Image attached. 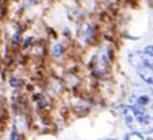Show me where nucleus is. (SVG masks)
I'll list each match as a JSON object with an SVG mask.
<instances>
[{
    "instance_id": "20e7f679",
    "label": "nucleus",
    "mask_w": 153,
    "mask_h": 140,
    "mask_svg": "<svg viewBox=\"0 0 153 140\" xmlns=\"http://www.w3.org/2000/svg\"><path fill=\"white\" fill-rule=\"evenodd\" d=\"M124 140H146L143 133L141 131H137V130H131L130 133H127L124 136Z\"/></svg>"
},
{
    "instance_id": "423d86ee",
    "label": "nucleus",
    "mask_w": 153,
    "mask_h": 140,
    "mask_svg": "<svg viewBox=\"0 0 153 140\" xmlns=\"http://www.w3.org/2000/svg\"><path fill=\"white\" fill-rule=\"evenodd\" d=\"M141 50L144 51V54H146V56H149V57L153 58V44H147V45L143 47Z\"/></svg>"
},
{
    "instance_id": "7ed1b4c3",
    "label": "nucleus",
    "mask_w": 153,
    "mask_h": 140,
    "mask_svg": "<svg viewBox=\"0 0 153 140\" xmlns=\"http://www.w3.org/2000/svg\"><path fill=\"white\" fill-rule=\"evenodd\" d=\"M64 54H66V47H64V44L57 42V44H54V45L51 47V56L54 58H61Z\"/></svg>"
},
{
    "instance_id": "0eeeda50",
    "label": "nucleus",
    "mask_w": 153,
    "mask_h": 140,
    "mask_svg": "<svg viewBox=\"0 0 153 140\" xmlns=\"http://www.w3.org/2000/svg\"><path fill=\"white\" fill-rule=\"evenodd\" d=\"M9 83H10L12 88H21V86H22V80H21V79H16V77H10Z\"/></svg>"
},
{
    "instance_id": "1a4fd4ad",
    "label": "nucleus",
    "mask_w": 153,
    "mask_h": 140,
    "mask_svg": "<svg viewBox=\"0 0 153 140\" xmlns=\"http://www.w3.org/2000/svg\"><path fill=\"white\" fill-rule=\"evenodd\" d=\"M106 140H117V139H106Z\"/></svg>"
},
{
    "instance_id": "f03ea898",
    "label": "nucleus",
    "mask_w": 153,
    "mask_h": 140,
    "mask_svg": "<svg viewBox=\"0 0 153 140\" xmlns=\"http://www.w3.org/2000/svg\"><path fill=\"white\" fill-rule=\"evenodd\" d=\"M139 131L144 134H152L153 133V117L146 114L139 120Z\"/></svg>"
},
{
    "instance_id": "f257e3e1",
    "label": "nucleus",
    "mask_w": 153,
    "mask_h": 140,
    "mask_svg": "<svg viewBox=\"0 0 153 140\" xmlns=\"http://www.w3.org/2000/svg\"><path fill=\"white\" fill-rule=\"evenodd\" d=\"M136 74L139 76L143 85L146 86H153V66L149 63H143L139 67H136Z\"/></svg>"
},
{
    "instance_id": "39448f33",
    "label": "nucleus",
    "mask_w": 153,
    "mask_h": 140,
    "mask_svg": "<svg viewBox=\"0 0 153 140\" xmlns=\"http://www.w3.org/2000/svg\"><path fill=\"white\" fill-rule=\"evenodd\" d=\"M34 99L36 101V104H38V106L39 108H44V106H47V99H45V96L42 95V93H36L35 96H34Z\"/></svg>"
},
{
    "instance_id": "6e6552de",
    "label": "nucleus",
    "mask_w": 153,
    "mask_h": 140,
    "mask_svg": "<svg viewBox=\"0 0 153 140\" xmlns=\"http://www.w3.org/2000/svg\"><path fill=\"white\" fill-rule=\"evenodd\" d=\"M19 139V136H18V131H16V128H13L12 130V134H10V140H18Z\"/></svg>"
}]
</instances>
